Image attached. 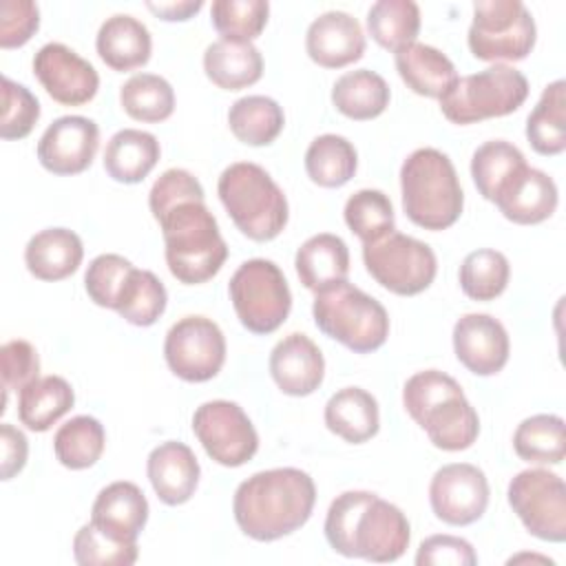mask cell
<instances>
[{
  "label": "cell",
  "mask_w": 566,
  "mask_h": 566,
  "mask_svg": "<svg viewBox=\"0 0 566 566\" xmlns=\"http://www.w3.org/2000/svg\"><path fill=\"white\" fill-rule=\"evenodd\" d=\"M148 206L164 234L170 274L186 285L212 279L228 259V245L203 201L199 179L184 168H168L153 184Z\"/></svg>",
  "instance_id": "1"
},
{
  "label": "cell",
  "mask_w": 566,
  "mask_h": 566,
  "mask_svg": "<svg viewBox=\"0 0 566 566\" xmlns=\"http://www.w3.org/2000/svg\"><path fill=\"white\" fill-rule=\"evenodd\" d=\"M325 537L345 557L387 564L402 557L411 528L396 504L371 491H345L327 509Z\"/></svg>",
  "instance_id": "2"
},
{
  "label": "cell",
  "mask_w": 566,
  "mask_h": 566,
  "mask_svg": "<svg viewBox=\"0 0 566 566\" xmlns=\"http://www.w3.org/2000/svg\"><path fill=\"white\" fill-rule=\"evenodd\" d=\"M316 486L310 473L283 467L243 480L232 500L239 528L256 542H274L298 531L312 515Z\"/></svg>",
  "instance_id": "3"
},
{
  "label": "cell",
  "mask_w": 566,
  "mask_h": 566,
  "mask_svg": "<svg viewBox=\"0 0 566 566\" xmlns=\"http://www.w3.org/2000/svg\"><path fill=\"white\" fill-rule=\"evenodd\" d=\"M407 413L442 451L469 449L480 433V418L455 378L438 369L413 374L402 387Z\"/></svg>",
  "instance_id": "4"
},
{
  "label": "cell",
  "mask_w": 566,
  "mask_h": 566,
  "mask_svg": "<svg viewBox=\"0 0 566 566\" xmlns=\"http://www.w3.org/2000/svg\"><path fill=\"white\" fill-rule=\"evenodd\" d=\"M400 190L405 214L424 230H444L462 214L464 195L458 172L438 148H418L402 161Z\"/></svg>",
  "instance_id": "5"
},
{
  "label": "cell",
  "mask_w": 566,
  "mask_h": 566,
  "mask_svg": "<svg viewBox=\"0 0 566 566\" xmlns=\"http://www.w3.org/2000/svg\"><path fill=\"white\" fill-rule=\"evenodd\" d=\"M219 199L234 226L252 241H272L287 223V199L265 168L230 164L217 181Z\"/></svg>",
  "instance_id": "6"
},
{
  "label": "cell",
  "mask_w": 566,
  "mask_h": 566,
  "mask_svg": "<svg viewBox=\"0 0 566 566\" xmlns=\"http://www.w3.org/2000/svg\"><path fill=\"white\" fill-rule=\"evenodd\" d=\"M312 316L325 336L356 354L382 347L389 336V316L382 303L347 281L316 292Z\"/></svg>",
  "instance_id": "7"
},
{
  "label": "cell",
  "mask_w": 566,
  "mask_h": 566,
  "mask_svg": "<svg viewBox=\"0 0 566 566\" xmlns=\"http://www.w3.org/2000/svg\"><path fill=\"white\" fill-rule=\"evenodd\" d=\"M528 97V80L509 64L458 77L440 97V111L451 124H475L515 113Z\"/></svg>",
  "instance_id": "8"
},
{
  "label": "cell",
  "mask_w": 566,
  "mask_h": 566,
  "mask_svg": "<svg viewBox=\"0 0 566 566\" xmlns=\"http://www.w3.org/2000/svg\"><path fill=\"white\" fill-rule=\"evenodd\" d=\"M537 29L522 0H475L467 33L473 57L484 62H517L535 46Z\"/></svg>",
  "instance_id": "9"
},
{
  "label": "cell",
  "mask_w": 566,
  "mask_h": 566,
  "mask_svg": "<svg viewBox=\"0 0 566 566\" xmlns=\"http://www.w3.org/2000/svg\"><path fill=\"white\" fill-rule=\"evenodd\" d=\"M228 290L241 325L252 334H272L285 323L292 310L287 281L281 268L270 259L241 263Z\"/></svg>",
  "instance_id": "10"
},
{
  "label": "cell",
  "mask_w": 566,
  "mask_h": 566,
  "mask_svg": "<svg viewBox=\"0 0 566 566\" xmlns=\"http://www.w3.org/2000/svg\"><path fill=\"white\" fill-rule=\"evenodd\" d=\"M363 263L376 283L400 296L424 292L438 272L433 250L424 241L396 230L378 241L363 243Z\"/></svg>",
  "instance_id": "11"
},
{
  "label": "cell",
  "mask_w": 566,
  "mask_h": 566,
  "mask_svg": "<svg viewBox=\"0 0 566 566\" xmlns=\"http://www.w3.org/2000/svg\"><path fill=\"white\" fill-rule=\"evenodd\" d=\"M509 504L531 535L555 544L566 539V486L557 473L520 471L509 482Z\"/></svg>",
  "instance_id": "12"
},
{
  "label": "cell",
  "mask_w": 566,
  "mask_h": 566,
  "mask_svg": "<svg viewBox=\"0 0 566 566\" xmlns=\"http://www.w3.org/2000/svg\"><path fill=\"white\" fill-rule=\"evenodd\" d=\"M164 358L181 380L206 382L226 363V336L212 318L184 316L166 334Z\"/></svg>",
  "instance_id": "13"
},
{
  "label": "cell",
  "mask_w": 566,
  "mask_h": 566,
  "mask_svg": "<svg viewBox=\"0 0 566 566\" xmlns=\"http://www.w3.org/2000/svg\"><path fill=\"white\" fill-rule=\"evenodd\" d=\"M192 431L206 453L221 467H241L259 449L254 424L232 400H208L197 407Z\"/></svg>",
  "instance_id": "14"
},
{
  "label": "cell",
  "mask_w": 566,
  "mask_h": 566,
  "mask_svg": "<svg viewBox=\"0 0 566 566\" xmlns=\"http://www.w3.org/2000/svg\"><path fill=\"white\" fill-rule=\"evenodd\" d=\"M429 504L438 520L451 526L478 522L489 506V482L482 469L469 462L440 467L429 484Z\"/></svg>",
  "instance_id": "15"
},
{
  "label": "cell",
  "mask_w": 566,
  "mask_h": 566,
  "mask_svg": "<svg viewBox=\"0 0 566 566\" xmlns=\"http://www.w3.org/2000/svg\"><path fill=\"white\" fill-rule=\"evenodd\" d=\"M33 73L44 91L64 106H82L99 88L95 66L62 42H49L33 55Z\"/></svg>",
  "instance_id": "16"
},
{
  "label": "cell",
  "mask_w": 566,
  "mask_h": 566,
  "mask_svg": "<svg viewBox=\"0 0 566 566\" xmlns=\"http://www.w3.org/2000/svg\"><path fill=\"white\" fill-rule=\"evenodd\" d=\"M99 128L82 115H64L46 126L38 142V159L53 175L84 172L97 153Z\"/></svg>",
  "instance_id": "17"
},
{
  "label": "cell",
  "mask_w": 566,
  "mask_h": 566,
  "mask_svg": "<svg viewBox=\"0 0 566 566\" xmlns=\"http://www.w3.org/2000/svg\"><path fill=\"white\" fill-rule=\"evenodd\" d=\"M453 352L458 360L478 376L502 371L511 343L504 325L491 314H464L453 325Z\"/></svg>",
  "instance_id": "18"
},
{
  "label": "cell",
  "mask_w": 566,
  "mask_h": 566,
  "mask_svg": "<svg viewBox=\"0 0 566 566\" xmlns=\"http://www.w3.org/2000/svg\"><path fill=\"white\" fill-rule=\"evenodd\" d=\"M305 51L323 69H343L365 53L363 27L345 11H325L307 27Z\"/></svg>",
  "instance_id": "19"
},
{
  "label": "cell",
  "mask_w": 566,
  "mask_h": 566,
  "mask_svg": "<svg viewBox=\"0 0 566 566\" xmlns=\"http://www.w3.org/2000/svg\"><path fill=\"white\" fill-rule=\"evenodd\" d=\"M270 374L283 394L310 396L323 382L325 360L310 336L292 332L272 347Z\"/></svg>",
  "instance_id": "20"
},
{
  "label": "cell",
  "mask_w": 566,
  "mask_h": 566,
  "mask_svg": "<svg viewBox=\"0 0 566 566\" xmlns=\"http://www.w3.org/2000/svg\"><path fill=\"white\" fill-rule=\"evenodd\" d=\"M146 473L157 497L168 506H179L195 495L201 469L188 444L168 440L148 453Z\"/></svg>",
  "instance_id": "21"
},
{
  "label": "cell",
  "mask_w": 566,
  "mask_h": 566,
  "mask_svg": "<svg viewBox=\"0 0 566 566\" xmlns=\"http://www.w3.org/2000/svg\"><path fill=\"white\" fill-rule=\"evenodd\" d=\"M500 212L520 226H533L546 221L557 208L555 181L528 164L511 177L493 201Z\"/></svg>",
  "instance_id": "22"
},
{
  "label": "cell",
  "mask_w": 566,
  "mask_h": 566,
  "mask_svg": "<svg viewBox=\"0 0 566 566\" xmlns=\"http://www.w3.org/2000/svg\"><path fill=\"white\" fill-rule=\"evenodd\" d=\"M148 520V502L142 489L133 482L119 480L104 486L91 509V522L104 533L124 539L137 542Z\"/></svg>",
  "instance_id": "23"
},
{
  "label": "cell",
  "mask_w": 566,
  "mask_h": 566,
  "mask_svg": "<svg viewBox=\"0 0 566 566\" xmlns=\"http://www.w3.org/2000/svg\"><path fill=\"white\" fill-rule=\"evenodd\" d=\"M95 49L113 71H133L150 60L153 40L144 22L128 13H115L102 22Z\"/></svg>",
  "instance_id": "24"
},
{
  "label": "cell",
  "mask_w": 566,
  "mask_h": 566,
  "mask_svg": "<svg viewBox=\"0 0 566 566\" xmlns=\"http://www.w3.org/2000/svg\"><path fill=\"white\" fill-rule=\"evenodd\" d=\"M84 256L82 239L69 228H46L33 234L24 248L27 270L40 281L71 276Z\"/></svg>",
  "instance_id": "25"
},
{
  "label": "cell",
  "mask_w": 566,
  "mask_h": 566,
  "mask_svg": "<svg viewBox=\"0 0 566 566\" xmlns=\"http://www.w3.org/2000/svg\"><path fill=\"white\" fill-rule=\"evenodd\" d=\"M203 71L223 91H241L263 75V55L248 40L221 38L203 53Z\"/></svg>",
  "instance_id": "26"
},
{
  "label": "cell",
  "mask_w": 566,
  "mask_h": 566,
  "mask_svg": "<svg viewBox=\"0 0 566 566\" xmlns=\"http://www.w3.org/2000/svg\"><path fill=\"white\" fill-rule=\"evenodd\" d=\"M394 62L402 82L422 97L440 99L458 80L453 62L436 46L411 42L394 53Z\"/></svg>",
  "instance_id": "27"
},
{
  "label": "cell",
  "mask_w": 566,
  "mask_h": 566,
  "mask_svg": "<svg viewBox=\"0 0 566 566\" xmlns=\"http://www.w3.org/2000/svg\"><path fill=\"white\" fill-rule=\"evenodd\" d=\"M294 265L301 283L316 294L334 283L347 281V272H349L347 243L332 232L314 234L296 250Z\"/></svg>",
  "instance_id": "28"
},
{
  "label": "cell",
  "mask_w": 566,
  "mask_h": 566,
  "mask_svg": "<svg viewBox=\"0 0 566 566\" xmlns=\"http://www.w3.org/2000/svg\"><path fill=\"white\" fill-rule=\"evenodd\" d=\"M325 424L345 442H367L380 427L378 402L363 387L338 389L325 405Z\"/></svg>",
  "instance_id": "29"
},
{
  "label": "cell",
  "mask_w": 566,
  "mask_h": 566,
  "mask_svg": "<svg viewBox=\"0 0 566 566\" xmlns=\"http://www.w3.org/2000/svg\"><path fill=\"white\" fill-rule=\"evenodd\" d=\"M161 148L153 133L139 128L117 130L104 150V170L119 184H139L159 161Z\"/></svg>",
  "instance_id": "30"
},
{
  "label": "cell",
  "mask_w": 566,
  "mask_h": 566,
  "mask_svg": "<svg viewBox=\"0 0 566 566\" xmlns=\"http://www.w3.org/2000/svg\"><path fill=\"white\" fill-rule=\"evenodd\" d=\"M389 86L382 75L369 69L343 73L332 86V102L349 119L365 122L378 117L389 104Z\"/></svg>",
  "instance_id": "31"
},
{
  "label": "cell",
  "mask_w": 566,
  "mask_h": 566,
  "mask_svg": "<svg viewBox=\"0 0 566 566\" xmlns=\"http://www.w3.org/2000/svg\"><path fill=\"white\" fill-rule=\"evenodd\" d=\"M75 402L73 387L62 376L35 378L20 391L18 418L31 431L51 429Z\"/></svg>",
  "instance_id": "32"
},
{
  "label": "cell",
  "mask_w": 566,
  "mask_h": 566,
  "mask_svg": "<svg viewBox=\"0 0 566 566\" xmlns=\"http://www.w3.org/2000/svg\"><path fill=\"white\" fill-rule=\"evenodd\" d=\"M526 139L539 155H559L566 148V82H551L526 119Z\"/></svg>",
  "instance_id": "33"
},
{
  "label": "cell",
  "mask_w": 566,
  "mask_h": 566,
  "mask_svg": "<svg viewBox=\"0 0 566 566\" xmlns=\"http://www.w3.org/2000/svg\"><path fill=\"white\" fill-rule=\"evenodd\" d=\"M228 124L239 142L248 146H268L281 135L285 115L276 99L268 95H245L230 106Z\"/></svg>",
  "instance_id": "34"
},
{
  "label": "cell",
  "mask_w": 566,
  "mask_h": 566,
  "mask_svg": "<svg viewBox=\"0 0 566 566\" xmlns=\"http://www.w3.org/2000/svg\"><path fill=\"white\" fill-rule=\"evenodd\" d=\"M358 166V155L354 144L334 133L318 135L305 150L307 177L323 188L345 186Z\"/></svg>",
  "instance_id": "35"
},
{
  "label": "cell",
  "mask_w": 566,
  "mask_h": 566,
  "mask_svg": "<svg viewBox=\"0 0 566 566\" xmlns=\"http://www.w3.org/2000/svg\"><path fill=\"white\" fill-rule=\"evenodd\" d=\"M513 449L524 462L559 464L566 455L564 420L555 413H535L513 433Z\"/></svg>",
  "instance_id": "36"
},
{
  "label": "cell",
  "mask_w": 566,
  "mask_h": 566,
  "mask_svg": "<svg viewBox=\"0 0 566 566\" xmlns=\"http://www.w3.org/2000/svg\"><path fill=\"white\" fill-rule=\"evenodd\" d=\"M106 444L104 427L93 416H75L60 424L53 436V451L62 467L80 471L93 467Z\"/></svg>",
  "instance_id": "37"
},
{
  "label": "cell",
  "mask_w": 566,
  "mask_h": 566,
  "mask_svg": "<svg viewBox=\"0 0 566 566\" xmlns=\"http://www.w3.org/2000/svg\"><path fill=\"white\" fill-rule=\"evenodd\" d=\"M524 166H526V159L517 146L504 139H491L475 148L471 157V177L478 192L484 199L495 201L500 190Z\"/></svg>",
  "instance_id": "38"
},
{
  "label": "cell",
  "mask_w": 566,
  "mask_h": 566,
  "mask_svg": "<svg viewBox=\"0 0 566 566\" xmlns=\"http://www.w3.org/2000/svg\"><path fill=\"white\" fill-rule=\"evenodd\" d=\"M119 104L124 113L137 122L157 124L172 115L175 91L168 80L155 73H137L119 88Z\"/></svg>",
  "instance_id": "39"
},
{
  "label": "cell",
  "mask_w": 566,
  "mask_h": 566,
  "mask_svg": "<svg viewBox=\"0 0 566 566\" xmlns=\"http://www.w3.org/2000/svg\"><path fill=\"white\" fill-rule=\"evenodd\" d=\"M369 35L387 51H398L416 42L420 31V9L413 0H378L367 11Z\"/></svg>",
  "instance_id": "40"
},
{
  "label": "cell",
  "mask_w": 566,
  "mask_h": 566,
  "mask_svg": "<svg viewBox=\"0 0 566 566\" xmlns=\"http://www.w3.org/2000/svg\"><path fill=\"white\" fill-rule=\"evenodd\" d=\"M166 287L150 270L133 268L126 285L117 298L115 312L137 327L153 325L166 310Z\"/></svg>",
  "instance_id": "41"
},
{
  "label": "cell",
  "mask_w": 566,
  "mask_h": 566,
  "mask_svg": "<svg viewBox=\"0 0 566 566\" xmlns=\"http://www.w3.org/2000/svg\"><path fill=\"white\" fill-rule=\"evenodd\" d=\"M509 276V259L491 248L469 252L460 265V287L473 301L497 298L506 290Z\"/></svg>",
  "instance_id": "42"
},
{
  "label": "cell",
  "mask_w": 566,
  "mask_h": 566,
  "mask_svg": "<svg viewBox=\"0 0 566 566\" xmlns=\"http://www.w3.org/2000/svg\"><path fill=\"white\" fill-rule=\"evenodd\" d=\"M345 223L363 241L371 243L396 230L394 206L382 190H356L345 203Z\"/></svg>",
  "instance_id": "43"
},
{
  "label": "cell",
  "mask_w": 566,
  "mask_h": 566,
  "mask_svg": "<svg viewBox=\"0 0 566 566\" xmlns=\"http://www.w3.org/2000/svg\"><path fill=\"white\" fill-rule=\"evenodd\" d=\"M137 542L117 539L93 522L73 537V557L80 566H130L137 562Z\"/></svg>",
  "instance_id": "44"
},
{
  "label": "cell",
  "mask_w": 566,
  "mask_h": 566,
  "mask_svg": "<svg viewBox=\"0 0 566 566\" xmlns=\"http://www.w3.org/2000/svg\"><path fill=\"white\" fill-rule=\"evenodd\" d=\"M270 4L265 0H214L210 18L223 38L254 40L268 24Z\"/></svg>",
  "instance_id": "45"
},
{
  "label": "cell",
  "mask_w": 566,
  "mask_h": 566,
  "mask_svg": "<svg viewBox=\"0 0 566 566\" xmlns=\"http://www.w3.org/2000/svg\"><path fill=\"white\" fill-rule=\"evenodd\" d=\"M133 263L122 254H99L95 256L84 274V287L88 298L99 307L115 310L117 298L133 272Z\"/></svg>",
  "instance_id": "46"
},
{
  "label": "cell",
  "mask_w": 566,
  "mask_h": 566,
  "mask_svg": "<svg viewBox=\"0 0 566 566\" xmlns=\"http://www.w3.org/2000/svg\"><path fill=\"white\" fill-rule=\"evenodd\" d=\"M40 119V102L24 86L7 75H2V119L0 137L2 139H22L27 137L35 122Z\"/></svg>",
  "instance_id": "47"
},
{
  "label": "cell",
  "mask_w": 566,
  "mask_h": 566,
  "mask_svg": "<svg viewBox=\"0 0 566 566\" xmlns=\"http://www.w3.org/2000/svg\"><path fill=\"white\" fill-rule=\"evenodd\" d=\"M0 360L4 398H9V391H22L27 385L40 378V358L29 340L15 338L4 343L0 349Z\"/></svg>",
  "instance_id": "48"
},
{
  "label": "cell",
  "mask_w": 566,
  "mask_h": 566,
  "mask_svg": "<svg viewBox=\"0 0 566 566\" xmlns=\"http://www.w3.org/2000/svg\"><path fill=\"white\" fill-rule=\"evenodd\" d=\"M40 27L38 4L31 0L0 2V46L15 49L31 40Z\"/></svg>",
  "instance_id": "49"
},
{
  "label": "cell",
  "mask_w": 566,
  "mask_h": 566,
  "mask_svg": "<svg viewBox=\"0 0 566 566\" xmlns=\"http://www.w3.org/2000/svg\"><path fill=\"white\" fill-rule=\"evenodd\" d=\"M418 566H475L478 555L473 546L455 535H431L416 553Z\"/></svg>",
  "instance_id": "50"
},
{
  "label": "cell",
  "mask_w": 566,
  "mask_h": 566,
  "mask_svg": "<svg viewBox=\"0 0 566 566\" xmlns=\"http://www.w3.org/2000/svg\"><path fill=\"white\" fill-rule=\"evenodd\" d=\"M0 447H2L0 475H2V480H11L13 475H18L24 469L27 455H29V444L20 429H15L9 422H2L0 424Z\"/></svg>",
  "instance_id": "51"
},
{
  "label": "cell",
  "mask_w": 566,
  "mask_h": 566,
  "mask_svg": "<svg viewBox=\"0 0 566 566\" xmlns=\"http://www.w3.org/2000/svg\"><path fill=\"white\" fill-rule=\"evenodd\" d=\"M148 11H153L155 15H159L161 20L168 22H181V20H190L201 7V0H172V2H146Z\"/></svg>",
  "instance_id": "52"
},
{
  "label": "cell",
  "mask_w": 566,
  "mask_h": 566,
  "mask_svg": "<svg viewBox=\"0 0 566 566\" xmlns=\"http://www.w3.org/2000/svg\"><path fill=\"white\" fill-rule=\"evenodd\" d=\"M542 562V564H553V559H548V557H539V555H517V557H511L509 559V564H517V562Z\"/></svg>",
  "instance_id": "53"
}]
</instances>
